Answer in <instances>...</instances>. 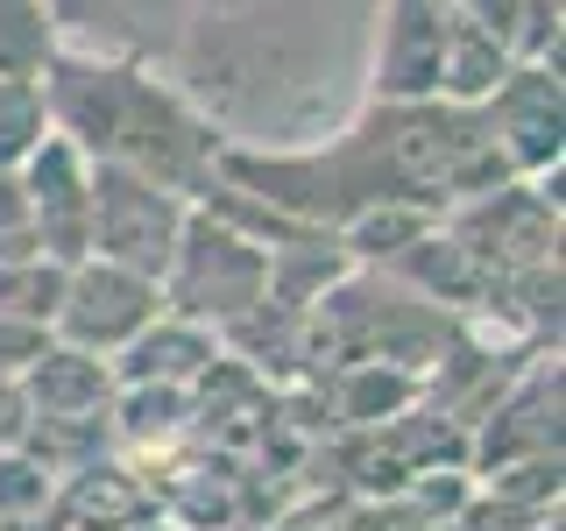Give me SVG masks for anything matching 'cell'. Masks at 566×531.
I'll list each match as a JSON object with an SVG mask.
<instances>
[{"label":"cell","mask_w":566,"mask_h":531,"mask_svg":"<svg viewBox=\"0 0 566 531\" xmlns=\"http://www.w3.org/2000/svg\"><path fill=\"white\" fill-rule=\"evenodd\" d=\"M482 128L510 177L538 185L545 170H559V64H510L503 85L482 100Z\"/></svg>","instance_id":"8992f818"},{"label":"cell","mask_w":566,"mask_h":531,"mask_svg":"<svg viewBox=\"0 0 566 531\" xmlns=\"http://www.w3.org/2000/svg\"><path fill=\"white\" fill-rule=\"evenodd\" d=\"M156 312H164L156 277H135V270H120V262L85 256V262L64 270V298H57V319H50V341L114 362V354L128 347Z\"/></svg>","instance_id":"5b68a950"},{"label":"cell","mask_w":566,"mask_h":531,"mask_svg":"<svg viewBox=\"0 0 566 531\" xmlns=\"http://www.w3.org/2000/svg\"><path fill=\"white\" fill-rule=\"evenodd\" d=\"M227 354V341L199 319H177V312H156L149 326L135 333L128 347L114 354V383H164V389H191L212 362Z\"/></svg>","instance_id":"8fae6325"},{"label":"cell","mask_w":566,"mask_h":531,"mask_svg":"<svg viewBox=\"0 0 566 531\" xmlns=\"http://www.w3.org/2000/svg\"><path fill=\"white\" fill-rule=\"evenodd\" d=\"M453 0H382L376 35V100H439Z\"/></svg>","instance_id":"9c48e42d"},{"label":"cell","mask_w":566,"mask_h":531,"mask_svg":"<svg viewBox=\"0 0 566 531\" xmlns=\"http://www.w3.org/2000/svg\"><path fill=\"white\" fill-rule=\"evenodd\" d=\"M35 256V220L22 199V177L0 170V262H29Z\"/></svg>","instance_id":"7402d4cb"},{"label":"cell","mask_w":566,"mask_h":531,"mask_svg":"<svg viewBox=\"0 0 566 531\" xmlns=\"http://www.w3.org/2000/svg\"><path fill=\"white\" fill-rule=\"evenodd\" d=\"M64 50L50 0H0V79H43Z\"/></svg>","instance_id":"e0dca14e"},{"label":"cell","mask_w":566,"mask_h":531,"mask_svg":"<svg viewBox=\"0 0 566 531\" xmlns=\"http://www.w3.org/2000/svg\"><path fill=\"white\" fill-rule=\"evenodd\" d=\"M424 227H439V212H418V206H368V212H354V220L340 227V248H347V262H389V256H403Z\"/></svg>","instance_id":"d6986e66"},{"label":"cell","mask_w":566,"mask_h":531,"mask_svg":"<svg viewBox=\"0 0 566 531\" xmlns=\"http://www.w3.org/2000/svg\"><path fill=\"white\" fill-rule=\"evenodd\" d=\"M191 8H206V14H241V8H255V0H191Z\"/></svg>","instance_id":"cb8c5ba5"},{"label":"cell","mask_w":566,"mask_h":531,"mask_svg":"<svg viewBox=\"0 0 566 531\" xmlns=\"http://www.w3.org/2000/svg\"><path fill=\"white\" fill-rule=\"evenodd\" d=\"M50 347L43 326H22V319H0V376H22L35 354Z\"/></svg>","instance_id":"603a6c76"},{"label":"cell","mask_w":566,"mask_h":531,"mask_svg":"<svg viewBox=\"0 0 566 531\" xmlns=\"http://www.w3.org/2000/svg\"><path fill=\"white\" fill-rule=\"evenodd\" d=\"M424 397L411 368L397 362H340V418L347 425H389Z\"/></svg>","instance_id":"2e32d148"},{"label":"cell","mask_w":566,"mask_h":531,"mask_svg":"<svg viewBox=\"0 0 566 531\" xmlns=\"http://www.w3.org/2000/svg\"><path fill=\"white\" fill-rule=\"evenodd\" d=\"M156 291H164V312L227 333L255 305H270V248H255L227 220H212V212L191 206V220H185V235H177Z\"/></svg>","instance_id":"7a4b0ae2"},{"label":"cell","mask_w":566,"mask_h":531,"mask_svg":"<svg viewBox=\"0 0 566 531\" xmlns=\"http://www.w3.org/2000/svg\"><path fill=\"white\" fill-rule=\"evenodd\" d=\"M57 298H64V262H0V319H22V326H43L57 319Z\"/></svg>","instance_id":"ffe728a7"},{"label":"cell","mask_w":566,"mask_h":531,"mask_svg":"<svg viewBox=\"0 0 566 531\" xmlns=\"http://www.w3.org/2000/svg\"><path fill=\"white\" fill-rule=\"evenodd\" d=\"M50 503H57V475L35 468V460L14 447L0 454V531H29L50 518Z\"/></svg>","instance_id":"44dd1931"},{"label":"cell","mask_w":566,"mask_h":531,"mask_svg":"<svg viewBox=\"0 0 566 531\" xmlns=\"http://www.w3.org/2000/svg\"><path fill=\"white\" fill-rule=\"evenodd\" d=\"M50 135L57 128H50L43 79H0V170H22Z\"/></svg>","instance_id":"ac0fdd59"},{"label":"cell","mask_w":566,"mask_h":531,"mask_svg":"<svg viewBox=\"0 0 566 531\" xmlns=\"http://www.w3.org/2000/svg\"><path fill=\"white\" fill-rule=\"evenodd\" d=\"M22 199L35 220V256L43 262H85V235H93V156L78 142L50 135L22 170Z\"/></svg>","instance_id":"52a82bcc"},{"label":"cell","mask_w":566,"mask_h":531,"mask_svg":"<svg viewBox=\"0 0 566 531\" xmlns=\"http://www.w3.org/2000/svg\"><path fill=\"white\" fill-rule=\"evenodd\" d=\"M185 220H191V199L164 191L156 177H142L128 164H93V235H85V256L120 262L135 277H164Z\"/></svg>","instance_id":"3957f363"},{"label":"cell","mask_w":566,"mask_h":531,"mask_svg":"<svg viewBox=\"0 0 566 531\" xmlns=\"http://www.w3.org/2000/svg\"><path fill=\"white\" fill-rule=\"evenodd\" d=\"M50 518H57V531H142L149 524V489L120 460H93V468L57 482Z\"/></svg>","instance_id":"4fadbf2b"},{"label":"cell","mask_w":566,"mask_h":531,"mask_svg":"<svg viewBox=\"0 0 566 531\" xmlns=\"http://www.w3.org/2000/svg\"><path fill=\"white\" fill-rule=\"evenodd\" d=\"M389 270L411 283L424 305H432V298H439V305H482V298H489V270L447 235V227H424L403 256H389Z\"/></svg>","instance_id":"5bb4252c"},{"label":"cell","mask_w":566,"mask_h":531,"mask_svg":"<svg viewBox=\"0 0 566 531\" xmlns=\"http://www.w3.org/2000/svg\"><path fill=\"white\" fill-rule=\"evenodd\" d=\"M14 383H22L29 425L106 418V404H114V362H99V354H85V347H64V341H50Z\"/></svg>","instance_id":"30bf717a"},{"label":"cell","mask_w":566,"mask_h":531,"mask_svg":"<svg viewBox=\"0 0 566 531\" xmlns=\"http://www.w3.org/2000/svg\"><path fill=\"white\" fill-rule=\"evenodd\" d=\"M43 100H50V128L78 142L93 164H128L177 199H199L220 177V149H227L220 128L170 79H156L135 58L57 50L43 71Z\"/></svg>","instance_id":"6da1fadb"},{"label":"cell","mask_w":566,"mask_h":531,"mask_svg":"<svg viewBox=\"0 0 566 531\" xmlns=\"http://www.w3.org/2000/svg\"><path fill=\"white\" fill-rule=\"evenodd\" d=\"M495 425H482V439H468V475H495L517 460H553L559 454V362L531 368L495 397Z\"/></svg>","instance_id":"ba28073f"},{"label":"cell","mask_w":566,"mask_h":531,"mask_svg":"<svg viewBox=\"0 0 566 531\" xmlns=\"http://www.w3.org/2000/svg\"><path fill=\"white\" fill-rule=\"evenodd\" d=\"M447 235L482 262L489 283L538 270V262H559V191H538L531 177H510V185L460 206Z\"/></svg>","instance_id":"277c9868"},{"label":"cell","mask_w":566,"mask_h":531,"mask_svg":"<svg viewBox=\"0 0 566 531\" xmlns=\"http://www.w3.org/2000/svg\"><path fill=\"white\" fill-rule=\"evenodd\" d=\"M517 64L495 35L474 22V14H460L453 8V29H447V64H439V100H453V106H482L495 85H503V71Z\"/></svg>","instance_id":"9a60e30c"},{"label":"cell","mask_w":566,"mask_h":531,"mask_svg":"<svg viewBox=\"0 0 566 531\" xmlns=\"http://www.w3.org/2000/svg\"><path fill=\"white\" fill-rule=\"evenodd\" d=\"M177 8L185 0H50L57 35H78L99 58H135V64L149 43H170L177 35Z\"/></svg>","instance_id":"7c38bea8"}]
</instances>
